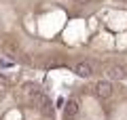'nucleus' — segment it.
Listing matches in <instances>:
<instances>
[{"instance_id":"423d86ee","label":"nucleus","mask_w":127,"mask_h":120,"mask_svg":"<svg viewBox=\"0 0 127 120\" xmlns=\"http://www.w3.org/2000/svg\"><path fill=\"white\" fill-rule=\"evenodd\" d=\"M74 2H76V4H89L91 0H74Z\"/></svg>"},{"instance_id":"f257e3e1","label":"nucleus","mask_w":127,"mask_h":120,"mask_svg":"<svg viewBox=\"0 0 127 120\" xmlns=\"http://www.w3.org/2000/svg\"><path fill=\"white\" fill-rule=\"evenodd\" d=\"M95 95L100 99H110L112 97V84H110V80H100L95 84Z\"/></svg>"},{"instance_id":"7ed1b4c3","label":"nucleus","mask_w":127,"mask_h":120,"mask_svg":"<svg viewBox=\"0 0 127 120\" xmlns=\"http://www.w3.org/2000/svg\"><path fill=\"white\" fill-rule=\"evenodd\" d=\"M74 74L81 76V78H91V76H93V67L87 61H78L76 65H74Z\"/></svg>"},{"instance_id":"20e7f679","label":"nucleus","mask_w":127,"mask_h":120,"mask_svg":"<svg viewBox=\"0 0 127 120\" xmlns=\"http://www.w3.org/2000/svg\"><path fill=\"white\" fill-rule=\"evenodd\" d=\"M64 116H66V120H74V118L78 116V103L70 99V101L66 103V110H64Z\"/></svg>"},{"instance_id":"39448f33","label":"nucleus","mask_w":127,"mask_h":120,"mask_svg":"<svg viewBox=\"0 0 127 120\" xmlns=\"http://www.w3.org/2000/svg\"><path fill=\"white\" fill-rule=\"evenodd\" d=\"M0 65H2V67H11V65H13V61H6V59H2V61H0Z\"/></svg>"},{"instance_id":"f03ea898","label":"nucleus","mask_w":127,"mask_h":120,"mask_svg":"<svg viewBox=\"0 0 127 120\" xmlns=\"http://www.w3.org/2000/svg\"><path fill=\"white\" fill-rule=\"evenodd\" d=\"M106 76H108L110 80H123V78H127V70H125L123 65L112 63V65L106 67Z\"/></svg>"}]
</instances>
